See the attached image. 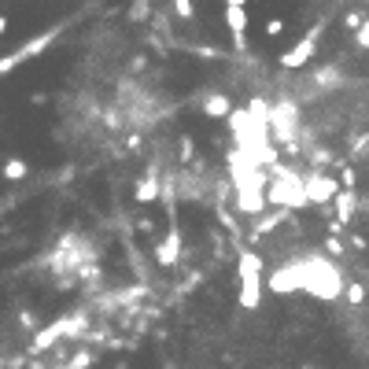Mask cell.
I'll return each instance as SVG.
<instances>
[{"instance_id":"obj_1","label":"cell","mask_w":369,"mask_h":369,"mask_svg":"<svg viewBox=\"0 0 369 369\" xmlns=\"http://www.w3.org/2000/svg\"><path fill=\"white\" fill-rule=\"evenodd\" d=\"M292 266H295V277H299V292H307L314 299H325V303H333V299L343 295L347 280H343L340 266L333 263V258H325L321 251L292 258Z\"/></svg>"},{"instance_id":"obj_2","label":"cell","mask_w":369,"mask_h":369,"mask_svg":"<svg viewBox=\"0 0 369 369\" xmlns=\"http://www.w3.org/2000/svg\"><path fill=\"white\" fill-rule=\"evenodd\" d=\"M273 178L266 185V207H277V211H299L307 207V192H303V173L288 170V166H270Z\"/></svg>"},{"instance_id":"obj_3","label":"cell","mask_w":369,"mask_h":369,"mask_svg":"<svg viewBox=\"0 0 369 369\" xmlns=\"http://www.w3.org/2000/svg\"><path fill=\"white\" fill-rule=\"evenodd\" d=\"M236 277H241V292H236V303L244 310H255L263 303V258L255 251H241L236 255Z\"/></svg>"},{"instance_id":"obj_4","label":"cell","mask_w":369,"mask_h":369,"mask_svg":"<svg viewBox=\"0 0 369 369\" xmlns=\"http://www.w3.org/2000/svg\"><path fill=\"white\" fill-rule=\"evenodd\" d=\"M266 129H270V137L280 141L285 148H299V107L292 100H280L273 107H266Z\"/></svg>"},{"instance_id":"obj_5","label":"cell","mask_w":369,"mask_h":369,"mask_svg":"<svg viewBox=\"0 0 369 369\" xmlns=\"http://www.w3.org/2000/svg\"><path fill=\"white\" fill-rule=\"evenodd\" d=\"M303 192H307V203L329 207L340 192V181L329 178V173H321V170H310V173H303Z\"/></svg>"},{"instance_id":"obj_6","label":"cell","mask_w":369,"mask_h":369,"mask_svg":"<svg viewBox=\"0 0 369 369\" xmlns=\"http://www.w3.org/2000/svg\"><path fill=\"white\" fill-rule=\"evenodd\" d=\"M314 52H318V30H310L303 41H295V45L280 56V67H288V71H299V67H307V63L314 59Z\"/></svg>"},{"instance_id":"obj_7","label":"cell","mask_w":369,"mask_h":369,"mask_svg":"<svg viewBox=\"0 0 369 369\" xmlns=\"http://www.w3.org/2000/svg\"><path fill=\"white\" fill-rule=\"evenodd\" d=\"M56 34H59V30H49V34H41L37 41H26L23 49H15L8 59H0V74H8L11 67H19V63H26V59H34L37 52H45V49L52 45V37H56Z\"/></svg>"},{"instance_id":"obj_8","label":"cell","mask_w":369,"mask_h":369,"mask_svg":"<svg viewBox=\"0 0 369 369\" xmlns=\"http://www.w3.org/2000/svg\"><path fill=\"white\" fill-rule=\"evenodd\" d=\"M236 211L263 214L266 211V185H244V188H236Z\"/></svg>"},{"instance_id":"obj_9","label":"cell","mask_w":369,"mask_h":369,"mask_svg":"<svg viewBox=\"0 0 369 369\" xmlns=\"http://www.w3.org/2000/svg\"><path fill=\"white\" fill-rule=\"evenodd\" d=\"M266 288L277 292V295H295L299 292V277H295V266L285 263V266H277L270 277H266Z\"/></svg>"},{"instance_id":"obj_10","label":"cell","mask_w":369,"mask_h":369,"mask_svg":"<svg viewBox=\"0 0 369 369\" xmlns=\"http://www.w3.org/2000/svg\"><path fill=\"white\" fill-rule=\"evenodd\" d=\"M226 26H229V34H233V45L236 49H248V11L244 8H236V4H226Z\"/></svg>"},{"instance_id":"obj_11","label":"cell","mask_w":369,"mask_h":369,"mask_svg":"<svg viewBox=\"0 0 369 369\" xmlns=\"http://www.w3.org/2000/svg\"><path fill=\"white\" fill-rule=\"evenodd\" d=\"M329 207H336V226L351 222V218H355V207H358V200H355V188H340V192H336V200H333Z\"/></svg>"},{"instance_id":"obj_12","label":"cell","mask_w":369,"mask_h":369,"mask_svg":"<svg viewBox=\"0 0 369 369\" xmlns=\"http://www.w3.org/2000/svg\"><path fill=\"white\" fill-rule=\"evenodd\" d=\"M178 255H181V233L170 229L166 241H163L159 251H156V258H159V266H173V263H178Z\"/></svg>"},{"instance_id":"obj_13","label":"cell","mask_w":369,"mask_h":369,"mask_svg":"<svg viewBox=\"0 0 369 369\" xmlns=\"http://www.w3.org/2000/svg\"><path fill=\"white\" fill-rule=\"evenodd\" d=\"M156 196H159V178L156 173H144L137 181V203H156Z\"/></svg>"},{"instance_id":"obj_14","label":"cell","mask_w":369,"mask_h":369,"mask_svg":"<svg viewBox=\"0 0 369 369\" xmlns=\"http://www.w3.org/2000/svg\"><path fill=\"white\" fill-rule=\"evenodd\" d=\"M203 111H207L211 118H229V111H233V103H229V96H222V93H214V96H207V100H203Z\"/></svg>"},{"instance_id":"obj_15","label":"cell","mask_w":369,"mask_h":369,"mask_svg":"<svg viewBox=\"0 0 369 369\" xmlns=\"http://www.w3.org/2000/svg\"><path fill=\"white\" fill-rule=\"evenodd\" d=\"M0 173H4L8 181H23L26 173H30V166H26L23 159H8V163H4V170H0Z\"/></svg>"},{"instance_id":"obj_16","label":"cell","mask_w":369,"mask_h":369,"mask_svg":"<svg viewBox=\"0 0 369 369\" xmlns=\"http://www.w3.org/2000/svg\"><path fill=\"white\" fill-rule=\"evenodd\" d=\"M343 295H347V299H351V303H355V307H358V303H365V288L358 285V280H351V285H343Z\"/></svg>"},{"instance_id":"obj_17","label":"cell","mask_w":369,"mask_h":369,"mask_svg":"<svg viewBox=\"0 0 369 369\" xmlns=\"http://www.w3.org/2000/svg\"><path fill=\"white\" fill-rule=\"evenodd\" d=\"M173 11H178L185 23H192V19H196V8H192V0H173Z\"/></svg>"},{"instance_id":"obj_18","label":"cell","mask_w":369,"mask_h":369,"mask_svg":"<svg viewBox=\"0 0 369 369\" xmlns=\"http://www.w3.org/2000/svg\"><path fill=\"white\" fill-rule=\"evenodd\" d=\"M355 45H358V49H369V19L355 30Z\"/></svg>"},{"instance_id":"obj_19","label":"cell","mask_w":369,"mask_h":369,"mask_svg":"<svg viewBox=\"0 0 369 369\" xmlns=\"http://www.w3.org/2000/svg\"><path fill=\"white\" fill-rule=\"evenodd\" d=\"M343 23H347V30L355 34V30H358V26L365 23V19H362V11H347V15H343Z\"/></svg>"},{"instance_id":"obj_20","label":"cell","mask_w":369,"mask_h":369,"mask_svg":"<svg viewBox=\"0 0 369 369\" xmlns=\"http://www.w3.org/2000/svg\"><path fill=\"white\" fill-rule=\"evenodd\" d=\"M340 81V74L333 71V67H325V71H318V85H336Z\"/></svg>"},{"instance_id":"obj_21","label":"cell","mask_w":369,"mask_h":369,"mask_svg":"<svg viewBox=\"0 0 369 369\" xmlns=\"http://www.w3.org/2000/svg\"><path fill=\"white\" fill-rule=\"evenodd\" d=\"M266 34H270V37H280V34H285V23H280V19H270V23H266Z\"/></svg>"},{"instance_id":"obj_22","label":"cell","mask_w":369,"mask_h":369,"mask_svg":"<svg viewBox=\"0 0 369 369\" xmlns=\"http://www.w3.org/2000/svg\"><path fill=\"white\" fill-rule=\"evenodd\" d=\"M325 251H329V255H340V251H343V244L336 241V236H325Z\"/></svg>"},{"instance_id":"obj_23","label":"cell","mask_w":369,"mask_h":369,"mask_svg":"<svg viewBox=\"0 0 369 369\" xmlns=\"http://www.w3.org/2000/svg\"><path fill=\"white\" fill-rule=\"evenodd\" d=\"M329 163H333L329 151H314V166H329Z\"/></svg>"},{"instance_id":"obj_24","label":"cell","mask_w":369,"mask_h":369,"mask_svg":"<svg viewBox=\"0 0 369 369\" xmlns=\"http://www.w3.org/2000/svg\"><path fill=\"white\" fill-rule=\"evenodd\" d=\"M181 156H185V159H192V141H188V137L181 141Z\"/></svg>"},{"instance_id":"obj_25","label":"cell","mask_w":369,"mask_h":369,"mask_svg":"<svg viewBox=\"0 0 369 369\" xmlns=\"http://www.w3.org/2000/svg\"><path fill=\"white\" fill-rule=\"evenodd\" d=\"M4 34H8V19H4V15H0V37H4Z\"/></svg>"},{"instance_id":"obj_26","label":"cell","mask_w":369,"mask_h":369,"mask_svg":"<svg viewBox=\"0 0 369 369\" xmlns=\"http://www.w3.org/2000/svg\"><path fill=\"white\" fill-rule=\"evenodd\" d=\"M226 4H236V8H244V4H248V0H226Z\"/></svg>"}]
</instances>
